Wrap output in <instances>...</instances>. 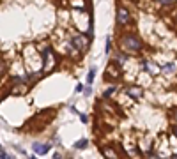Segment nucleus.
I'll list each match as a JSON object with an SVG mask.
<instances>
[{"label": "nucleus", "mask_w": 177, "mask_h": 159, "mask_svg": "<svg viewBox=\"0 0 177 159\" xmlns=\"http://www.w3.org/2000/svg\"><path fill=\"white\" fill-rule=\"evenodd\" d=\"M50 150V145H39V143H34V152L36 154H46Z\"/></svg>", "instance_id": "39448f33"}, {"label": "nucleus", "mask_w": 177, "mask_h": 159, "mask_svg": "<svg viewBox=\"0 0 177 159\" xmlns=\"http://www.w3.org/2000/svg\"><path fill=\"white\" fill-rule=\"evenodd\" d=\"M122 46L129 51H140L142 50V41L137 36H126L122 39Z\"/></svg>", "instance_id": "f257e3e1"}, {"label": "nucleus", "mask_w": 177, "mask_h": 159, "mask_svg": "<svg viewBox=\"0 0 177 159\" xmlns=\"http://www.w3.org/2000/svg\"><path fill=\"white\" fill-rule=\"evenodd\" d=\"M175 119H177V117H175Z\"/></svg>", "instance_id": "a211bd4d"}, {"label": "nucleus", "mask_w": 177, "mask_h": 159, "mask_svg": "<svg viewBox=\"0 0 177 159\" xmlns=\"http://www.w3.org/2000/svg\"><path fill=\"white\" fill-rule=\"evenodd\" d=\"M174 157H177V154H175V156H174Z\"/></svg>", "instance_id": "f3484780"}, {"label": "nucleus", "mask_w": 177, "mask_h": 159, "mask_svg": "<svg viewBox=\"0 0 177 159\" xmlns=\"http://www.w3.org/2000/svg\"><path fill=\"white\" fill-rule=\"evenodd\" d=\"M4 71H5V64L0 60V74H4Z\"/></svg>", "instance_id": "f8f14e48"}, {"label": "nucleus", "mask_w": 177, "mask_h": 159, "mask_svg": "<svg viewBox=\"0 0 177 159\" xmlns=\"http://www.w3.org/2000/svg\"><path fill=\"white\" fill-rule=\"evenodd\" d=\"M73 42H75V46H76L78 50H83V48H85V39H83L81 36L75 37V39H73Z\"/></svg>", "instance_id": "423d86ee"}, {"label": "nucleus", "mask_w": 177, "mask_h": 159, "mask_svg": "<svg viewBox=\"0 0 177 159\" xmlns=\"http://www.w3.org/2000/svg\"><path fill=\"white\" fill-rule=\"evenodd\" d=\"M80 120H81V122H87L89 119H87V117H85V115H80Z\"/></svg>", "instance_id": "ddd939ff"}, {"label": "nucleus", "mask_w": 177, "mask_h": 159, "mask_svg": "<svg viewBox=\"0 0 177 159\" xmlns=\"http://www.w3.org/2000/svg\"><path fill=\"white\" fill-rule=\"evenodd\" d=\"M174 133H175V136H177V127H174Z\"/></svg>", "instance_id": "dca6fc26"}, {"label": "nucleus", "mask_w": 177, "mask_h": 159, "mask_svg": "<svg viewBox=\"0 0 177 159\" xmlns=\"http://www.w3.org/2000/svg\"><path fill=\"white\" fill-rule=\"evenodd\" d=\"M87 143H89V142L85 140V138H83V140H78V142L75 143V147L78 148V150H81V148H85V147H87Z\"/></svg>", "instance_id": "0eeeda50"}, {"label": "nucleus", "mask_w": 177, "mask_h": 159, "mask_svg": "<svg viewBox=\"0 0 177 159\" xmlns=\"http://www.w3.org/2000/svg\"><path fill=\"white\" fill-rule=\"evenodd\" d=\"M113 92H115V87H112V89H108V90L105 92V95H106V97H108V95H112Z\"/></svg>", "instance_id": "9b49d317"}, {"label": "nucleus", "mask_w": 177, "mask_h": 159, "mask_svg": "<svg viewBox=\"0 0 177 159\" xmlns=\"http://www.w3.org/2000/svg\"><path fill=\"white\" fill-rule=\"evenodd\" d=\"M175 71V66H174V64H166V66L163 67V72H166V74H172Z\"/></svg>", "instance_id": "6e6552de"}, {"label": "nucleus", "mask_w": 177, "mask_h": 159, "mask_svg": "<svg viewBox=\"0 0 177 159\" xmlns=\"http://www.w3.org/2000/svg\"><path fill=\"white\" fill-rule=\"evenodd\" d=\"M172 2H174V0H161V4H166V5L172 4Z\"/></svg>", "instance_id": "4468645a"}, {"label": "nucleus", "mask_w": 177, "mask_h": 159, "mask_svg": "<svg viewBox=\"0 0 177 159\" xmlns=\"http://www.w3.org/2000/svg\"><path fill=\"white\" fill-rule=\"evenodd\" d=\"M143 69L147 71V72H151V74H158V72H160L158 66H156V64H152V62H149V60L143 62Z\"/></svg>", "instance_id": "7ed1b4c3"}, {"label": "nucleus", "mask_w": 177, "mask_h": 159, "mask_svg": "<svg viewBox=\"0 0 177 159\" xmlns=\"http://www.w3.org/2000/svg\"><path fill=\"white\" fill-rule=\"evenodd\" d=\"M128 95L133 99H138L142 97V87H135V89H128Z\"/></svg>", "instance_id": "20e7f679"}, {"label": "nucleus", "mask_w": 177, "mask_h": 159, "mask_svg": "<svg viewBox=\"0 0 177 159\" xmlns=\"http://www.w3.org/2000/svg\"><path fill=\"white\" fill-rule=\"evenodd\" d=\"M103 152H105L106 156H110V157H115V152H112V150H108V148H105V150H103Z\"/></svg>", "instance_id": "9d476101"}, {"label": "nucleus", "mask_w": 177, "mask_h": 159, "mask_svg": "<svg viewBox=\"0 0 177 159\" xmlns=\"http://www.w3.org/2000/svg\"><path fill=\"white\" fill-rule=\"evenodd\" d=\"M0 148H2V147H0Z\"/></svg>", "instance_id": "6ab92c4d"}, {"label": "nucleus", "mask_w": 177, "mask_h": 159, "mask_svg": "<svg viewBox=\"0 0 177 159\" xmlns=\"http://www.w3.org/2000/svg\"><path fill=\"white\" fill-rule=\"evenodd\" d=\"M129 19H131V18H129L128 11L122 9V7H119V9H117V23H119V25H128Z\"/></svg>", "instance_id": "f03ea898"}, {"label": "nucleus", "mask_w": 177, "mask_h": 159, "mask_svg": "<svg viewBox=\"0 0 177 159\" xmlns=\"http://www.w3.org/2000/svg\"><path fill=\"white\" fill-rule=\"evenodd\" d=\"M94 76H96V69L92 67V69L89 71V78H87V83H89V85H90L92 81H94Z\"/></svg>", "instance_id": "1a4fd4ad"}, {"label": "nucleus", "mask_w": 177, "mask_h": 159, "mask_svg": "<svg viewBox=\"0 0 177 159\" xmlns=\"http://www.w3.org/2000/svg\"><path fill=\"white\" fill-rule=\"evenodd\" d=\"M0 157H7V154H5V152L2 150V148H0Z\"/></svg>", "instance_id": "2eb2a0df"}]
</instances>
